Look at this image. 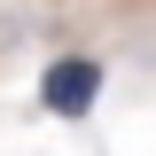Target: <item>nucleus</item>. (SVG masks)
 Here are the masks:
<instances>
[{
  "label": "nucleus",
  "instance_id": "obj_1",
  "mask_svg": "<svg viewBox=\"0 0 156 156\" xmlns=\"http://www.w3.org/2000/svg\"><path fill=\"white\" fill-rule=\"evenodd\" d=\"M94 94H101V62H86V55L47 62V78H39V101H47L55 117H86V109H94Z\"/></svg>",
  "mask_w": 156,
  "mask_h": 156
}]
</instances>
